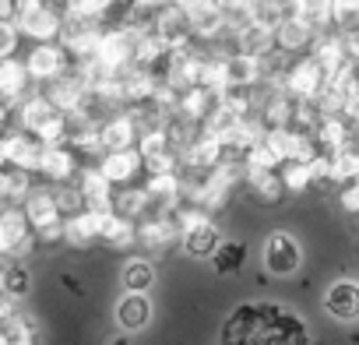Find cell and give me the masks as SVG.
<instances>
[{
  "mask_svg": "<svg viewBox=\"0 0 359 345\" xmlns=\"http://www.w3.org/2000/svg\"><path fill=\"white\" fill-rule=\"evenodd\" d=\"M29 81H32V74H29V67H25L22 60H11V57L0 60V99H4V102L29 99V95H25Z\"/></svg>",
  "mask_w": 359,
  "mask_h": 345,
  "instance_id": "obj_19",
  "label": "cell"
},
{
  "mask_svg": "<svg viewBox=\"0 0 359 345\" xmlns=\"http://www.w3.org/2000/svg\"><path fill=\"white\" fill-rule=\"evenodd\" d=\"M11 130V102L0 99V134H8Z\"/></svg>",
  "mask_w": 359,
  "mask_h": 345,
  "instance_id": "obj_36",
  "label": "cell"
},
{
  "mask_svg": "<svg viewBox=\"0 0 359 345\" xmlns=\"http://www.w3.org/2000/svg\"><path fill=\"white\" fill-rule=\"evenodd\" d=\"M102 130V144L106 151H120V148H137L141 141V123L134 113H116V116H106L99 123Z\"/></svg>",
  "mask_w": 359,
  "mask_h": 345,
  "instance_id": "obj_11",
  "label": "cell"
},
{
  "mask_svg": "<svg viewBox=\"0 0 359 345\" xmlns=\"http://www.w3.org/2000/svg\"><path fill=\"white\" fill-rule=\"evenodd\" d=\"M324 310L338 320H355L359 317V285L355 282H334L324 292Z\"/></svg>",
  "mask_w": 359,
  "mask_h": 345,
  "instance_id": "obj_18",
  "label": "cell"
},
{
  "mask_svg": "<svg viewBox=\"0 0 359 345\" xmlns=\"http://www.w3.org/2000/svg\"><path fill=\"white\" fill-rule=\"evenodd\" d=\"M275 4H282V8H292V4H296V0H275Z\"/></svg>",
  "mask_w": 359,
  "mask_h": 345,
  "instance_id": "obj_39",
  "label": "cell"
},
{
  "mask_svg": "<svg viewBox=\"0 0 359 345\" xmlns=\"http://www.w3.org/2000/svg\"><path fill=\"white\" fill-rule=\"evenodd\" d=\"M25 215H29V222H32V229H36L39 240H46V243L64 240L67 219H64V212H60L53 191H29V198H25Z\"/></svg>",
  "mask_w": 359,
  "mask_h": 345,
  "instance_id": "obj_2",
  "label": "cell"
},
{
  "mask_svg": "<svg viewBox=\"0 0 359 345\" xmlns=\"http://www.w3.org/2000/svg\"><path fill=\"white\" fill-rule=\"evenodd\" d=\"M57 205H60L64 215H74V212L85 208V198H81L78 187H64V191H57Z\"/></svg>",
  "mask_w": 359,
  "mask_h": 345,
  "instance_id": "obj_33",
  "label": "cell"
},
{
  "mask_svg": "<svg viewBox=\"0 0 359 345\" xmlns=\"http://www.w3.org/2000/svg\"><path fill=\"white\" fill-rule=\"evenodd\" d=\"M278 172H282V184H285L289 194H303L310 187V165L299 162V158H285L278 165Z\"/></svg>",
  "mask_w": 359,
  "mask_h": 345,
  "instance_id": "obj_27",
  "label": "cell"
},
{
  "mask_svg": "<svg viewBox=\"0 0 359 345\" xmlns=\"http://www.w3.org/2000/svg\"><path fill=\"white\" fill-rule=\"evenodd\" d=\"M22 0H0V22H18Z\"/></svg>",
  "mask_w": 359,
  "mask_h": 345,
  "instance_id": "obj_35",
  "label": "cell"
},
{
  "mask_svg": "<svg viewBox=\"0 0 359 345\" xmlns=\"http://www.w3.org/2000/svg\"><path fill=\"white\" fill-rule=\"evenodd\" d=\"M116 320L123 331H141L148 327L151 320V299L144 292H127L120 303H116Z\"/></svg>",
  "mask_w": 359,
  "mask_h": 345,
  "instance_id": "obj_20",
  "label": "cell"
},
{
  "mask_svg": "<svg viewBox=\"0 0 359 345\" xmlns=\"http://www.w3.org/2000/svg\"><path fill=\"white\" fill-rule=\"evenodd\" d=\"M236 46L243 50V53H250V57H257V60H264V57H271L275 50H278V36H275V25H268V22H261V18H250L240 32H236Z\"/></svg>",
  "mask_w": 359,
  "mask_h": 345,
  "instance_id": "obj_13",
  "label": "cell"
},
{
  "mask_svg": "<svg viewBox=\"0 0 359 345\" xmlns=\"http://www.w3.org/2000/svg\"><path fill=\"white\" fill-rule=\"evenodd\" d=\"M184 155V165H191V169H198V172H212L215 165H222L226 162V144H222V137H215L212 130H198L194 134V141L180 151Z\"/></svg>",
  "mask_w": 359,
  "mask_h": 345,
  "instance_id": "obj_6",
  "label": "cell"
},
{
  "mask_svg": "<svg viewBox=\"0 0 359 345\" xmlns=\"http://www.w3.org/2000/svg\"><path fill=\"white\" fill-rule=\"evenodd\" d=\"M99 39H102V25H99V22H78V18H67L64 36H60V46L71 53L74 64H81V60H92V57H95Z\"/></svg>",
  "mask_w": 359,
  "mask_h": 345,
  "instance_id": "obj_5",
  "label": "cell"
},
{
  "mask_svg": "<svg viewBox=\"0 0 359 345\" xmlns=\"http://www.w3.org/2000/svg\"><path fill=\"white\" fill-rule=\"evenodd\" d=\"M0 334H4V345H36V327L25 317H8L0 320Z\"/></svg>",
  "mask_w": 359,
  "mask_h": 345,
  "instance_id": "obj_26",
  "label": "cell"
},
{
  "mask_svg": "<svg viewBox=\"0 0 359 345\" xmlns=\"http://www.w3.org/2000/svg\"><path fill=\"white\" fill-rule=\"evenodd\" d=\"M78 148L74 144H46L43 148V162H39V172L53 184H67L74 172H78Z\"/></svg>",
  "mask_w": 359,
  "mask_h": 345,
  "instance_id": "obj_12",
  "label": "cell"
},
{
  "mask_svg": "<svg viewBox=\"0 0 359 345\" xmlns=\"http://www.w3.org/2000/svg\"><path fill=\"white\" fill-rule=\"evenodd\" d=\"M219 106V92L212 88H191V92H180V102H176V116H184L191 123H205Z\"/></svg>",
  "mask_w": 359,
  "mask_h": 345,
  "instance_id": "obj_17",
  "label": "cell"
},
{
  "mask_svg": "<svg viewBox=\"0 0 359 345\" xmlns=\"http://www.w3.org/2000/svg\"><path fill=\"white\" fill-rule=\"evenodd\" d=\"M32 233H36V229H32L25 208H4V212H0V257L29 254Z\"/></svg>",
  "mask_w": 359,
  "mask_h": 345,
  "instance_id": "obj_4",
  "label": "cell"
},
{
  "mask_svg": "<svg viewBox=\"0 0 359 345\" xmlns=\"http://www.w3.org/2000/svg\"><path fill=\"white\" fill-rule=\"evenodd\" d=\"M99 169L109 177V184L116 187H130L137 180V172H148L144 169V155L137 148H120V151H102V162Z\"/></svg>",
  "mask_w": 359,
  "mask_h": 345,
  "instance_id": "obj_8",
  "label": "cell"
},
{
  "mask_svg": "<svg viewBox=\"0 0 359 345\" xmlns=\"http://www.w3.org/2000/svg\"><path fill=\"white\" fill-rule=\"evenodd\" d=\"M25 67L32 74V81H57L71 71V53L60 43H36V50L25 57Z\"/></svg>",
  "mask_w": 359,
  "mask_h": 345,
  "instance_id": "obj_3",
  "label": "cell"
},
{
  "mask_svg": "<svg viewBox=\"0 0 359 345\" xmlns=\"http://www.w3.org/2000/svg\"><path fill=\"white\" fill-rule=\"evenodd\" d=\"M78 191L85 198V208H95V212H113L116 198H113V184L102 169H81L78 172Z\"/></svg>",
  "mask_w": 359,
  "mask_h": 345,
  "instance_id": "obj_14",
  "label": "cell"
},
{
  "mask_svg": "<svg viewBox=\"0 0 359 345\" xmlns=\"http://www.w3.org/2000/svg\"><path fill=\"white\" fill-rule=\"evenodd\" d=\"M243 257H247V247H243L240 240L219 243V250H215V271H222V275H229V271H240Z\"/></svg>",
  "mask_w": 359,
  "mask_h": 345,
  "instance_id": "obj_29",
  "label": "cell"
},
{
  "mask_svg": "<svg viewBox=\"0 0 359 345\" xmlns=\"http://www.w3.org/2000/svg\"><path fill=\"white\" fill-rule=\"evenodd\" d=\"M282 88L299 102H320V95L331 88V74L313 53H306L299 60H289V67L282 74Z\"/></svg>",
  "mask_w": 359,
  "mask_h": 345,
  "instance_id": "obj_1",
  "label": "cell"
},
{
  "mask_svg": "<svg viewBox=\"0 0 359 345\" xmlns=\"http://www.w3.org/2000/svg\"><path fill=\"white\" fill-rule=\"evenodd\" d=\"M303 254H299V243L289 236V233H271L264 240V268L271 275H292L299 268Z\"/></svg>",
  "mask_w": 359,
  "mask_h": 345,
  "instance_id": "obj_10",
  "label": "cell"
},
{
  "mask_svg": "<svg viewBox=\"0 0 359 345\" xmlns=\"http://www.w3.org/2000/svg\"><path fill=\"white\" fill-rule=\"evenodd\" d=\"M275 36H278V50L282 53H303V50H310L313 46V39L320 36L303 15H296L292 8L282 15V22L275 25Z\"/></svg>",
  "mask_w": 359,
  "mask_h": 345,
  "instance_id": "obj_9",
  "label": "cell"
},
{
  "mask_svg": "<svg viewBox=\"0 0 359 345\" xmlns=\"http://www.w3.org/2000/svg\"><path fill=\"white\" fill-rule=\"evenodd\" d=\"M219 229L212 226V222H201V226H194V229H184V250L191 254V257H215V250H219Z\"/></svg>",
  "mask_w": 359,
  "mask_h": 345,
  "instance_id": "obj_23",
  "label": "cell"
},
{
  "mask_svg": "<svg viewBox=\"0 0 359 345\" xmlns=\"http://www.w3.org/2000/svg\"><path fill=\"white\" fill-rule=\"evenodd\" d=\"M29 285H32V275H29L25 264H11V268L4 271V292H11L15 299H22V296L29 292Z\"/></svg>",
  "mask_w": 359,
  "mask_h": 345,
  "instance_id": "obj_31",
  "label": "cell"
},
{
  "mask_svg": "<svg viewBox=\"0 0 359 345\" xmlns=\"http://www.w3.org/2000/svg\"><path fill=\"white\" fill-rule=\"evenodd\" d=\"M341 208L359 215V180L355 184H341Z\"/></svg>",
  "mask_w": 359,
  "mask_h": 345,
  "instance_id": "obj_34",
  "label": "cell"
},
{
  "mask_svg": "<svg viewBox=\"0 0 359 345\" xmlns=\"http://www.w3.org/2000/svg\"><path fill=\"white\" fill-rule=\"evenodd\" d=\"M18 39H22V29H18V22H0V60L15 57V50H18Z\"/></svg>",
  "mask_w": 359,
  "mask_h": 345,
  "instance_id": "obj_32",
  "label": "cell"
},
{
  "mask_svg": "<svg viewBox=\"0 0 359 345\" xmlns=\"http://www.w3.org/2000/svg\"><path fill=\"white\" fill-rule=\"evenodd\" d=\"M102 240L113 243V247H130L137 240V222L130 215H123V212L113 208V212L102 215Z\"/></svg>",
  "mask_w": 359,
  "mask_h": 345,
  "instance_id": "obj_21",
  "label": "cell"
},
{
  "mask_svg": "<svg viewBox=\"0 0 359 345\" xmlns=\"http://www.w3.org/2000/svg\"><path fill=\"white\" fill-rule=\"evenodd\" d=\"M191 29L198 39H219L226 32V11H222V0H187L184 4Z\"/></svg>",
  "mask_w": 359,
  "mask_h": 345,
  "instance_id": "obj_7",
  "label": "cell"
},
{
  "mask_svg": "<svg viewBox=\"0 0 359 345\" xmlns=\"http://www.w3.org/2000/svg\"><path fill=\"white\" fill-rule=\"evenodd\" d=\"M57 113V106L50 102V95L43 92V95H29V99H22V109H18V123H22V130H29V134H36L50 116Z\"/></svg>",
  "mask_w": 359,
  "mask_h": 345,
  "instance_id": "obj_22",
  "label": "cell"
},
{
  "mask_svg": "<svg viewBox=\"0 0 359 345\" xmlns=\"http://www.w3.org/2000/svg\"><path fill=\"white\" fill-rule=\"evenodd\" d=\"M109 345H130L127 338H109Z\"/></svg>",
  "mask_w": 359,
  "mask_h": 345,
  "instance_id": "obj_38",
  "label": "cell"
},
{
  "mask_svg": "<svg viewBox=\"0 0 359 345\" xmlns=\"http://www.w3.org/2000/svg\"><path fill=\"white\" fill-rule=\"evenodd\" d=\"M331 18L338 32L359 29V0H331Z\"/></svg>",
  "mask_w": 359,
  "mask_h": 345,
  "instance_id": "obj_30",
  "label": "cell"
},
{
  "mask_svg": "<svg viewBox=\"0 0 359 345\" xmlns=\"http://www.w3.org/2000/svg\"><path fill=\"white\" fill-rule=\"evenodd\" d=\"M226 81L229 88H254L257 81H264V64L243 50L226 57Z\"/></svg>",
  "mask_w": 359,
  "mask_h": 345,
  "instance_id": "obj_16",
  "label": "cell"
},
{
  "mask_svg": "<svg viewBox=\"0 0 359 345\" xmlns=\"http://www.w3.org/2000/svg\"><path fill=\"white\" fill-rule=\"evenodd\" d=\"M180 233V226H176V219L169 215H158V219H148V222H141L137 226V240L141 243H148V247H165L172 236Z\"/></svg>",
  "mask_w": 359,
  "mask_h": 345,
  "instance_id": "obj_25",
  "label": "cell"
},
{
  "mask_svg": "<svg viewBox=\"0 0 359 345\" xmlns=\"http://www.w3.org/2000/svg\"><path fill=\"white\" fill-rule=\"evenodd\" d=\"M102 215H106V212H95V208H81V212L67 215L64 240L74 243V247H85V243L102 240Z\"/></svg>",
  "mask_w": 359,
  "mask_h": 345,
  "instance_id": "obj_15",
  "label": "cell"
},
{
  "mask_svg": "<svg viewBox=\"0 0 359 345\" xmlns=\"http://www.w3.org/2000/svg\"><path fill=\"white\" fill-rule=\"evenodd\" d=\"M151 282H155V268L148 261H130L123 268V289L127 292H148Z\"/></svg>",
  "mask_w": 359,
  "mask_h": 345,
  "instance_id": "obj_28",
  "label": "cell"
},
{
  "mask_svg": "<svg viewBox=\"0 0 359 345\" xmlns=\"http://www.w3.org/2000/svg\"><path fill=\"white\" fill-rule=\"evenodd\" d=\"M134 8H141V11H158V8H165L169 0H130Z\"/></svg>",
  "mask_w": 359,
  "mask_h": 345,
  "instance_id": "obj_37",
  "label": "cell"
},
{
  "mask_svg": "<svg viewBox=\"0 0 359 345\" xmlns=\"http://www.w3.org/2000/svg\"><path fill=\"white\" fill-rule=\"evenodd\" d=\"M247 184L257 194V201H264V205H275L289 194L282 184V172H247Z\"/></svg>",
  "mask_w": 359,
  "mask_h": 345,
  "instance_id": "obj_24",
  "label": "cell"
}]
</instances>
